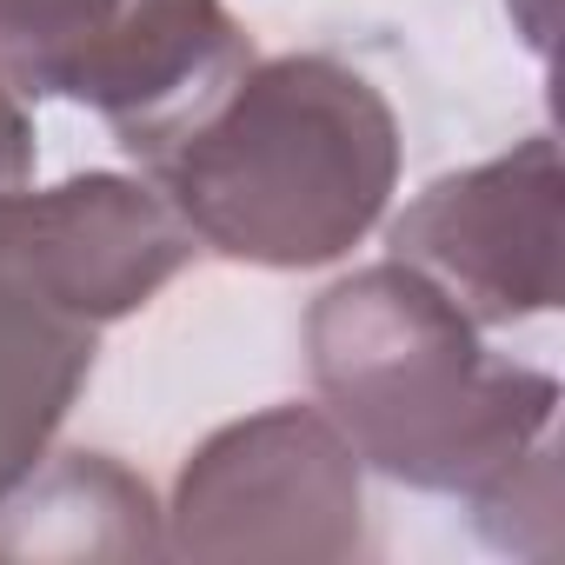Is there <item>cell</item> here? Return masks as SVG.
Instances as JSON below:
<instances>
[{
  "mask_svg": "<svg viewBox=\"0 0 565 565\" xmlns=\"http://www.w3.org/2000/svg\"><path fill=\"white\" fill-rule=\"evenodd\" d=\"M193 253L160 186L127 173H74L0 200V499L54 452L100 327L140 313Z\"/></svg>",
  "mask_w": 565,
  "mask_h": 565,
  "instance_id": "obj_3",
  "label": "cell"
},
{
  "mask_svg": "<svg viewBox=\"0 0 565 565\" xmlns=\"http://www.w3.org/2000/svg\"><path fill=\"white\" fill-rule=\"evenodd\" d=\"M558 147L532 134L499 160L433 180L386 239L472 327H519L558 307Z\"/></svg>",
  "mask_w": 565,
  "mask_h": 565,
  "instance_id": "obj_6",
  "label": "cell"
},
{
  "mask_svg": "<svg viewBox=\"0 0 565 565\" xmlns=\"http://www.w3.org/2000/svg\"><path fill=\"white\" fill-rule=\"evenodd\" d=\"M479 532L499 552H525V558H552L558 545V439H545L519 472H505L486 499H472Z\"/></svg>",
  "mask_w": 565,
  "mask_h": 565,
  "instance_id": "obj_8",
  "label": "cell"
},
{
  "mask_svg": "<svg viewBox=\"0 0 565 565\" xmlns=\"http://www.w3.org/2000/svg\"><path fill=\"white\" fill-rule=\"evenodd\" d=\"M180 558H353L366 545L360 452L320 406H266L193 446L167 505Z\"/></svg>",
  "mask_w": 565,
  "mask_h": 565,
  "instance_id": "obj_5",
  "label": "cell"
},
{
  "mask_svg": "<svg viewBox=\"0 0 565 565\" xmlns=\"http://www.w3.org/2000/svg\"><path fill=\"white\" fill-rule=\"evenodd\" d=\"M307 366L360 466L439 499H486L558 439V380L499 360L426 273L380 259L307 313Z\"/></svg>",
  "mask_w": 565,
  "mask_h": 565,
  "instance_id": "obj_2",
  "label": "cell"
},
{
  "mask_svg": "<svg viewBox=\"0 0 565 565\" xmlns=\"http://www.w3.org/2000/svg\"><path fill=\"white\" fill-rule=\"evenodd\" d=\"M0 552L21 558H74V552H160V512L147 479L114 466L107 452H47L8 499H0Z\"/></svg>",
  "mask_w": 565,
  "mask_h": 565,
  "instance_id": "obj_7",
  "label": "cell"
},
{
  "mask_svg": "<svg viewBox=\"0 0 565 565\" xmlns=\"http://www.w3.org/2000/svg\"><path fill=\"white\" fill-rule=\"evenodd\" d=\"M34 120H28V100L0 87V200L34 186Z\"/></svg>",
  "mask_w": 565,
  "mask_h": 565,
  "instance_id": "obj_9",
  "label": "cell"
},
{
  "mask_svg": "<svg viewBox=\"0 0 565 565\" xmlns=\"http://www.w3.org/2000/svg\"><path fill=\"white\" fill-rule=\"evenodd\" d=\"M512 14H519V34L532 54H552V0H512Z\"/></svg>",
  "mask_w": 565,
  "mask_h": 565,
  "instance_id": "obj_10",
  "label": "cell"
},
{
  "mask_svg": "<svg viewBox=\"0 0 565 565\" xmlns=\"http://www.w3.org/2000/svg\"><path fill=\"white\" fill-rule=\"evenodd\" d=\"M253 61L226 0H0V87L81 100L147 160Z\"/></svg>",
  "mask_w": 565,
  "mask_h": 565,
  "instance_id": "obj_4",
  "label": "cell"
},
{
  "mask_svg": "<svg viewBox=\"0 0 565 565\" xmlns=\"http://www.w3.org/2000/svg\"><path fill=\"white\" fill-rule=\"evenodd\" d=\"M140 167L193 246L307 273L380 226L399 186V114L333 54H253Z\"/></svg>",
  "mask_w": 565,
  "mask_h": 565,
  "instance_id": "obj_1",
  "label": "cell"
}]
</instances>
